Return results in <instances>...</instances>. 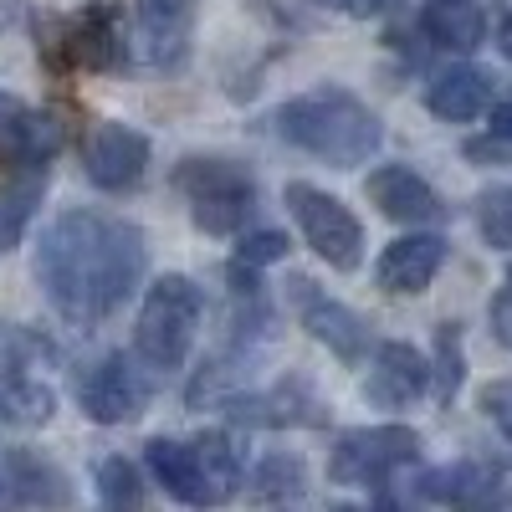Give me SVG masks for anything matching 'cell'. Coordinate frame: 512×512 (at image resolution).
<instances>
[{"label":"cell","mask_w":512,"mask_h":512,"mask_svg":"<svg viewBox=\"0 0 512 512\" xmlns=\"http://www.w3.org/2000/svg\"><path fill=\"white\" fill-rule=\"evenodd\" d=\"M144 267V231L103 210H62L36 246V282L72 328L108 323L144 282Z\"/></svg>","instance_id":"6da1fadb"},{"label":"cell","mask_w":512,"mask_h":512,"mask_svg":"<svg viewBox=\"0 0 512 512\" xmlns=\"http://www.w3.org/2000/svg\"><path fill=\"white\" fill-rule=\"evenodd\" d=\"M277 134L333 169H354L364 164L379 144L384 128L369 103H359L349 88H313L303 98H292L277 108Z\"/></svg>","instance_id":"7a4b0ae2"},{"label":"cell","mask_w":512,"mask_h":512,"mask_svg":"<svg viewBox=\"0 0 512 512\" xmlns=\"http://www.w3.org/2000/svg\"><path fill=\"white\" fill-rule=\"evenodd\" d=\"M144 461L154 482L185 507H226L241 492V451L221 431H205L195 441L154 436L144 446Z\"/></svg>","instance_id":"3957f363"},{"label":"cell","mask_w":512,"mask_h":512,"mask_svg":"<svg viewBox=\"0 0 512 512\" xmlns=\"http://www.w3.org/2000/svg\"><path fill=\"white\" fill-rule=\"evenodd\" d=\"M205 318V292L185 272H164L149 292L134 323V354L149 369H180L195 349V333Z\"/></svg>","instance_id":"277c9868"},{"label":"cell","mask_w":512,"mask_h":512,"mask_svg":"<svg viewBox=\"0 0 512 512\" xmlns=\"http://www.w3.org/2000/svg\"><path fill=\"white\" fill-rule=\"evenodd\" d=\"M175 190L190 200V221L205 236H236L256 210V180L231 159H200V154L180 159Z\"/></svg>","instance_id":"5b68a950"},{"label":"cell","mask_w":512,"mask_h":512,"mask_svg":"<svg viewBox=\"0 0 512 512\" xmlns=\"http://www.w3.org/2000/svg\"><path fill=\"white\" fill-rule=\"evenodd\" d=\"M282 200L292 210L297 231H303V241L323 256L333 272H354L364 262V226L338 195H328V190H318L308 180H292L282 190Z\"/></svg>","instance_id":"8992f818"},{"label":"cell","mask_w":512,"mask_h":512,"mask_svg":"<svg viewBox=\"0 0 512 512\" xmlns=\"http://www.w3.org/2000/svg\"><path fill=\"white\" fill-rule=\"evenodd\" d=\"M415 456H420V436L410 425H364V431L338 436V446L328 456V477L344 487H379Z\"/></svg>","instance_id":"52a82bcc"},{"label":"cell","mask_w":512,"mask_h":512,"mask_svg":"<svg viewBox=\"0 0 512 512\" xmlns=\"http://www.w3.org/2000/svg\"><path fill=\"white\" fill-rule=\"evenodd\" d=\"M77 405L98 425H123L149 405V379L128 354H103L77 374Z\"/></svg>","instance_id":"ba28073f"},{"label":"cell","mask_w":512,"mask_h":512,"mask_svg":"<svg viewBox=\"0 0 512 512\" xmlns=\"http://www.w3.org/2000/svg\"><path fill=\"white\" fill-rule=\"evenodd\" d=\"M52 67H82V72H118L128 62L123 31H118V11L113 6H88L77 21L62 26V41H47Z\"/></svg>","instance_id":"9c48e42d"},{"label":"cell","mask_w":512,"mask_h":512,"mask_svg":"<svg viewBox=\"0 0 512 512\" xmlns=\"http://www.w3.org/2000/svg\"><path fill=\"white\" fill-rule=\"evenodd\" d=\"M82 169L98 190H134L149 175V139L128 123H98L82 144Z\"/></svg>","instance_id":"30bf717a"},{"label":"cell","mask_w":512,"mask_h":512,"mask_svg":"<svg viewBox=\"0 0 512 512\" xmlns=\"http://www.w3.org/2000/svg\"><path fill=\"white\" fill-rule=\"evenodd\" d=\"M425 390H431V359L420 349L400 344V338L374 349V364H369V379H364V400L374 410H405Z\"/></svg>","instance_id":"8fae6325"},{"label":"cell","mask_w":512,"mask_h":512,"mask_svg":"<svg viewBox=\"0 0 512 512\" xmlns=\"http://www.w3.org/2000/svg\"><path fill=\"white\" fill-rule=\"evenodd\" d=\"M425 492H431L441 507L451 512H507L512 492H507V477H502V466L492 461H451L441 466V472L425 477Z\"/></svg>","instance_id":"7c38bea8"},{"label":"cell","mask_w":512,"mask_h":512,"mask_svg":"<svg viewBox=\"0 0 512 512\" xmlns=\"http://www.w3.org/2000/svg\"><path fill=\"white\" fill-rule=\"evenodd\" d=\"M292 287H297V308H303V328L318 338V344H328L333 359L364 364V354H369V323L354 308H344V303H333V297L313 292L308 277H297Z\"/></svg>","instance_id":"4fadbf2b"},{"label":"cell","mask_w":512,"mask_h":512,"mask_svg":"<svg viewBox=\"0 0 512 512\" xmlns=\"http://www.w3.org/2000/svg\"><path fill=\"white\" fill-rule=\"evenodd\" d=\"M441 262H446V236H436V231H410V236H400V241L384 246L379 267H374V282H379L384 292H395V297H415V292H425V287L436 282Z\"/></svg>","instance_id":"5bb4252c"},{"label":"cell","mask_w":512,"mask_h":512,"mask_svg":"<svg viewBox=\"0 0 512 512\" xmlns=\"http://www.w3.org/2000/svg\"><path fill=\"white\" fill-rule=\"evenodd\" d=\"M139 36L154 67H180L195 36V0H134Z\"/></svg>","instance_id":"9a60e30c"},{"label":"cell","mask_w":512,"mask_h":512,"mask_svg":"<svg viewBox=\"0 0 512 512\" xmlns=\"http://www.w3.org/2000/svg\"><path fill=\"white\" fill-rule=\"evenodd\" d=\"M364 195L379 205V216H390V221H400V226L436 221V216H441L436 190L425 185L410 164H379L374 175L364 180Z\"/></svg>","instance_id":"2e32d148"},{"label":"cell","mask_w":512,"mask_h":512,"mask_svg":"<svg viewBox=\"0 0 512 512\" xmlns=\"http://www.w3.org/2000/svg\"><path fill=\"white\" fill-rule=\"evenodd\" d=\"M425 108L446 123H472L492 108V77L482 67H446L431 88H425Z\"/></svg>","instance_id":"e0dca14e"},{"label":"cell","mask_w":512,"mask_h":512,"mask_svg":"<svg viewBox=\"0 0 512 512\" xmlns=\"http://www.w3.org/2000/svg\"><path fill=\"white\" fill-rule=\"evenodd\" d=\"M420 31L446 52H477L487 41V16L477 0H425Z\"/></svg>","instance_id":"ac0fdd59"},{"label":"cell","mask_w":512,"mask_h":512,"mask_svg":"<svg viewBox=\"0 0 512 512\" xmlns=\"http://www.w3.org/2000/svg\"><path fill=\"white\" fill-rule=\"evenodd\" d=\"M41 195H47V164H26L21 175L0 190V256L21 246V236H26L31 216H36V205H41Z\"/></svg>","instance_id":"d6986e66"},{"label":"cell","mask_w":512,"mask_h":512,"mask_svg":"<svg viewBox=\"0 0 512 512\" xmlns=\"http://www.w3.org/2000/svg\"><path fill=\"white\" fill-rule=\"evenodd\" d=\"M98 507L103 512H154V497L134 461H123V456L98 461Z\"/></svg>","instance_id":"ffe728a7"},{"label":"cell","mask_w":512,"mask_h":512,"mask_svg":"<svg viewBox=\"0 0 512 512\" xmlns=\"http://www.w3.org/2000/svg\"><path fill=\"white\" fill-rule=\"evenodd\" d=\"M308 492V466L303 456H267L262 466H256V477H251V497L256 502H292V497H303Z\"/></svg>","instance_id":"44dd1931"},{"label":"cell","mask_w":512,"mask_h":512,"mask_svg":"<svg viewBox=\"0 0 512 512\" xmlns=\"http://www.w3.org/2000/svg\"><path fill=\"white\" fill-rule=\"evenodd\" d=\"M477 226L492 246H512V185H487L477 195Z\"/></svg>","instance_id":"7402d4cb"},{"label":"cell","mask_w":512,"mask_h":512,"mask_svg":"<svg viewBox=\"0 0 512 512\" xmlns=\"http://www.w3.org/2000/svg\"><path fill=\"white\" fill-rule=\"evenodd\" d=\"M436 354H441V369H431V374H436V395L451 400V395L461 390V333H456V323H441Z\"/></svg>","instance_id":"603a6c76"},{"label":"cell","mask_w":512,"mask_h":512,"mask_svg":"<svg viewBox=\"0 0 512 512\" xmlns=\"http://www.w3.org/2000/svg\"><path fill=\"white\" fill-rule=\"evenodd\" d=\"M282 256H287V236L282 231H251L236 246V262L241 267H272V262H282Z\"/></svg>","instance_id":"cb8c5ba5"},{"label":"cell","mask_w":512,"mask_h":512,"mask_svg":"<svg viewBox=\"0 0 512 512\" xmlns=\"http://www.w3.org/2000/svg\"><path fill=\"white\" fill-rule=\"evenodd\" d=\"M482 410L492 415V425L512 441V379H497V384H487L482 390Z\"/></svg>","instance_id":"d4e9b609"},{"label":"cell","mask_w":512,"mask_h":512,"mask_svg":"<svg viewBox=\"0 0 512 512\" xmlns=\"http://www.w3.org/2000/svg\"><path fill=\"white\" fill-rule=\"evenodd\" d=\"M0 512H26V492H21V477L11 466V451L0 456Z\"/></svg>","instance_id":"484cf974"},{"label":"cell","mask_w":512,"mask_h":512,"mask_svg":"<svg viewBox=\"0 0 512 512\" xmlns=\"http://www.w3.org/2000/svg\"><path fill=\"white\" fill-rule=\"evenodd\" d=\"M487 318H492V333H497V344H502V349H512V287L492 297V313H487Z\"/></svg>","instance_id":"4316f807"},{"label":"cell","mask_w":512,"mask_h":512,"mask_svg":"<svg viewBox=\"0 0 512 512\" xmlns=\"http://www.w3.org/2000/svg\"><path fill=\"white\" fill-rule=\"evenodd\" d=\"M318 6H333V11H344V16H379L390 0H318Z\"/></svg>","instance_id":"83f0119b"},{"label":"cell","mask_w":512,"mask_h":512,"mask_svg":"<svg viewBox=\"0 0 512 512\" xmlns=\"http://www.w3.org/2000/svg\"><path fill=\"white\" fill-rule=\"evenodd\" d=\"M16 98H6V93H0V159H6V128H11V118H16Z\"/></svg>","instance_id":"f1b7e54d"},{"label":"cell","mask_w":512,"mask_h":512,"mask_svg":"<svg viewBox=\"0 0 512 512\" xmlns=\"http://www.w3.org/2000/svg\"><path fill=\"white\" fill-rule=\"evenodd\" d=\"M492 134H497L502 144H512V103H502V108L492 113Z\"/></svg>","instance_id":"f546056e"},{"label":"cell","mask_w":512,"mask_h":512,"mask_svg":"<svg viewBox=\"0 0 512 512\" xmlns=\"http://www.w3.org/2000/svg\"><path fill=\"white\" fill-rule=\"evenodd\" d=\"M497 47H502V57L512 62V11L502 16V26H497Z\"/></svg>","instance_id":"4dcf8cb0"},{"label":"cell","mask_w":512,"mask_h":512,"mask_svg":"<svg viewBox=\"0 0 512 512\" xmlns=\"http://www.w3.org/2000/svg\"><path fill=\"white\" fill-rule=\"evenodd\" d=\"M507 287H512V267H507Z\"/></svg>","instance_id":"1f68e13d"}]
</instances>
